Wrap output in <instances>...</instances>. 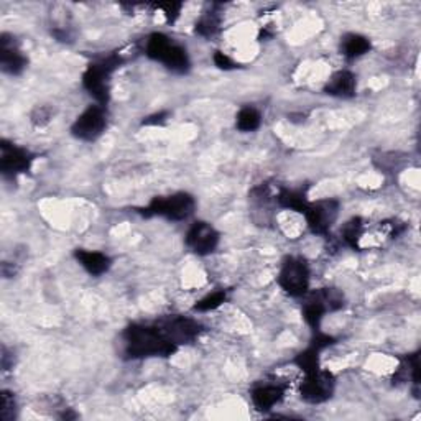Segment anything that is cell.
<instances>
[{
  "label": "cell",
  "mask_w": 421,
  "mask_h": 421,
  "mask_svg": "<svg viewBox=\"0 0 421 421\" xmlns=\"http://www.w3.org/2000/svg\"><path fill=\"white\" fill-rule=\"evenodd\" d=\"M124 339V354L127 359H146V357H170L178 351L155 322L142 325L134 322L122 332Z\"/></svg>",
  "instance_id": "6da1fadb"
},
{
  "label": "cell",
  "mask_w": 421,
  "mask_h": 421,
  "mask_svg": "<svg viewBox=\"0 0 421 421\" xmlns=\"http://www.w3.org/2000/svg\"><path fill=\"white\" fill-rule=\"evenodd\" d=\"M122 56L119 53L114 55L99 58L97 61H92L89 66L86 68L84 75H82V84H84L86 91L99 102V106H106L111 99V86L109 77L117 68H120Z\"/></svg>",
  "instance_id": "7a4b0ae2"
},
{
  "label": "cell",
  "mask_w": 421,
  "mask_h": 421,
  "mask_svg": "<svg viewBox=\"0 0 421 421\" xmlns=\"http://www.w3.org/2000/svg\"><path fill=\"white\" fill-rule=\"evenodd\" d=\"M196 209V201L188 193H176L171 196H161L153 198L150 204L144 209L146 218L161 216L170 221H184L189 216H193Z\"/></svg>",
  "instance_id": "3957f363"
},
{
  "label": "cell",
  "mask_w": 421,
  "mask_h": 421,
  "mask_svg": "<svg viewBox=\"0 0 421 421\" xmlns=\"http://www.w3.org/2000/svg\"><path fill=\"white\" fill-rule=\"evenodd\" d=\"M278 285L290 296H305L310 290V267L301 257H287L278 273Z\"/></svg>",
  "instance_id": "277c9868"
},
{
  "label": "cell",
  "mask_w": 421,
  "mask_h": 421,
  "mask_svg": "<svg viewBox=\"0 0 421 421\" xmlns=\"http://www.w3.org/2000/svg\"><path fill=\"white\" fill-rule=\"evenodd\" d=\"M155 325L178 347L183 344H191L203 332V326L198 321L193 320V318H186L181 315L163 316L160 320H156Z\"/></svg>",
  "instance_id": "5b68a950"
},
{
  "label": "cell",
  "mask_w": 421,
  "mask_h": 421,
  "mask_svg": "<svg viewBox=\"0 0 421 421\" xmlns=\"http://www.w3.org/2000/svg\"><path fill=\"white\" fill-rule=\"evenodd\" d=\"M336 389V379L329 370L318 369L310 374H305V379L300 384V395L306 403L320 405L332 396Z\"/></svg>",
  "instance_id": "8992f818"
},
{
  "label": "cell",
  "mask_w": 421,
  "mask_h": 421,
  "mask_svg": "<svg viewBox=\"0 0 421 421\" xmlns=\"http://www.w3.org/2000/svg\"><path fill=\"white\" fill-rule=\"evenodd\" d=\"M107 127V112L104 106H89L71 125V134L84 142H94L104 134Z\"/></svg>",
  "instance_id": "52a82bcc"
},
{
  "label": "cell",
  "mask_w": 421,
  "mask_h": 421,
  "mask_svg": "<svg viewBox=\"0 0 421 421\" xmlns=\"http://www.w3.org/2000/svg\"><path fill=\"white\" fill-rule=\"evenodd\" d=\"M339 216V201L322 199L318 203H310L305 210L308 227L313 234L326 236Z\"/></svg>",
  "instance_id": "ba28073f"
},
{
  "label": "cell",
  "mask_w": 421,
  "mask_h": 421,
  "mask_svg": "<svg viewBox=\"0 0 421 421\" xmlns=\"http://www.w3.org/2000/svg\"><path fill=\"white\" fill-rule=\"evenodd\" d=\"M33 160L35 156L22 146L7 140L0 142V171L4 176L15 178L18 175L27 173L32 168Z\"/></svg>",
  "instance_id": "9c48e42d"
},
{
  "label": "cell",
  "mask_w": 421,
  "mask_h": 421,
  "mask_svg": "<svg viewBox=\"0 0 421 421\" xmlns=\"http://www.w3.org/2000/svg\"><path fill=\"white\" fill-rule=\"evenodd\" d=\"M186 246L193 251L196 256H209L216 251L219 246V232L210 224L204 221L194 222L186 234Z\"/></svg>",
  "instance_id": "30bf717a"
},
{
  "label": "cell",
  "mask_w": 421,
  "mask_h": 421,
  "mask_svg": "<svg viewBox=\"0 0 421 421\" xmlns=\"http://www.w3.org/2000/svg\"><path fill=\"white\" fill-rule=\"evenodd\" d=\"M28 65V60L23 55L15 38L8 33L0 35V70L7 75H22Z\"/></svg>",
  "instance_id": "8fae6325"
},
{
  "label": "cell",
  "mask_w": 421,
  "mask_h": 421,
  "mask_svg": "<svg viewBox=\"0 0 421 421\" xmlns=\"http://www.w3.org/2000/svg\"><path fill=\"white\" fill-rule=\"evenodd\" d=\"M287 385L282 384H260L256 385L251 391L252 401L257 410L268 411L272 410L277 403H280L285 396Z\"/></svg>",
  "instance_id": "7c38bea8"
},
{
  "label": "cell",
  "mask_w": 421,
  "mask_h": 421,
  "mask_svg": "<svg viewBox=\"0 0 421 421\" xmlns=\"http://www.w3.org/2000/svg\"><path fill=\"white\" fill-rule=\"evenodd\" d=\"M356 87L357 81L354 73L342 70L331 76V80L325 86V92L329 96L341 97V99H349V97H354Z\"/></svg>",
  "instance_id": "4fadbf2b"
},
{
  "label": "cell",
  "mask_w": 421,
  "mask_h": 421,
  "mask_svg": "<svg viewBox=\"0 0 421 421\" xmlns=\"http://www.w3.org/2000/svg\"><path fill=\"white\" fill-rule=\"evenodd\" d=\"M76 260L80 265L92 277H101L111 268V258L102 252H91L84 249H77L75 252Z\"/></svg>",
  "instance_id": "5bb4252c"
},
{
  "label": "cell",
  "mask_w": 421,
  "mask_h": 421,
  "mask_svg": "<svg viewBox=\"0 0 421 421\" xmlns=\"http://www.w3.org/2000/svg\"><path fill=\"white\" fill-rule=\"evenodd\" d=\"M418 372H420V356L418 352H416V354H411L401 360V365L398 367V370H396L394 375V384L400 385V384H406V382H411L415 389H418L420 385Z\"/></svg>",
  "instance_id": "9a60e30c"
},
{
  "label": "cell",
  "mask_w": 421,
  "mask_h": 421,
  "mask_svg": "<svg viewBox=\"0 0 421 421\" xmlns=\"http://www.w3.org/2000/svg\"><path fill=\"white\" fill-rule=\"evenodd\" d=\"M161 63H163L170 71L176 73V75H184V73H188L191 68L188 51H186L184 46L178 45V43H173V45H171V48L168 50V53H166Z\"/></svg>",
  "instance_id": "2e32d148"
},
{
  "label": "cell",
  "mask_w": 421,
  "mask_h": 421,
  "mask_svg": "<svg viewBox=\"0 0 421 421\" xmlns=\"http://www.w3.org/2000/svg\"><path fill=\"white\" fill-rule=\"evenodd\" d=\"M370 40L359 33H349L341 40V51L342 55L349 60H356V58L364 56L365 53L370 51Z\"/></svg>",
  "instance_id": "e0dca14e"
},
{
  "label": "cell",
  "mask_w": 421,
  "mask_h": 421,
  "mask_svg": "<svg viewBox=\"0 0 421 421\" xmlns=\"http://www.w3.org/2000/svg\"><path fill=\"white\" fill-rule=\"evenodd\" d=\"M326 313H327L326 306H325V303L321 301L318 291L311 293V295L308 296L305 306H303V318H305L306 325L310 326L313 331H318L320 329L322 316H325Z\"/></svg>",
  "instance_id": "ac0fdd59"
},
{
  "label": "cell",
  "mask_w": 421,
  "mask_h": 421,
  "mask_svg": "<svg viewBox=\"0 0 421 421\" xmlns=\"http://www.w3.org/2000/svg\"><path fill=\"white\" fill-rule=\"evenodd\" d=\"M277 204L283 209H291V210H296V213L305 214V210L310 203H308L305 191L282 189L280 193L277 194Z\"/></svg>",
  "instance_id": "d6986e66"
},
{
  "label": "cell",
  "mask_w": 421,
  "mask_h": 421,
  "mask_svg": "<svg viewBox=\"0 0 421 421\" xmlns=\"http://www.w3.org/2000/svg\"><path fill=\"white\" fill-rule=\"evenodd\" d=\"M173 40L165 33H151L146 40V46H145V55L150 58V60L155 61H163V58L168 50L173 45Z\"/></svg>",
  "instance_id": "ffe728a7"
},
{
  "label": "cell",
  "mask_w": 421,
  "mask_h": 421,
  "mask_svg": "<svg viewBox=\"0 0 421 421\" xmlns=\"http://www.w3.org/2000/svg\"><path fill=\"white\" fill-rule=\"evenodd\" d=\"M219 28H221V15H219L218 12L210 11L203 13V15L198 18V22H196L194 25V32L198 33L199 37L210 38L216 35Z\"/></svg>",
  "instance_id": "44dd1931"
},
{
  "label": "cell",
  "mask_w": 421,
  "mask_h": 421,
  "mask_svg": "<svg viewBox=\"0 0 421 421\" xmlns=\"http://www.w3.org/2000/svg\"><path fill=\"white\" fill-rule=\"evenodd\" d=\"M260 124H262V115L256 107L247 106L239 111L236 125L241 132H253L260 127Z\"/></svg>",
  "instance_id": "7402d4cb"
},
{
  "label": "cell",
  "mask_w": 421,
  "mask_h": 421,
  "mask_svg": "<svg viewBox=\"0 0 421 421\" xmlns=\"http://www.w3.org/2000/svg\"><path fill=\"white\" fill-rule=\"evenodd\" d=\"M293 362L298 365V369L303 370V374H310V372L320 369V351L310 346L308 349L300 352Z\"/></svg>",
  "instance_id": "603a6c76"
},
{
  "label": "cell",
  "mask_w": 421,
  "mask_h": 421,
  "mask_svg": "<svg viewBox=\"0 0 421 421\" xmlns=\"http://www.w3.org/2000/svg\"><path fill=\"white\" fill-rule=\"evenodd\" d=\"M364 234V222H362L360 218H352L349 222L346 224L344 229H342V237H344V242L352 249H359V241Z\"/></svg>",
  "instance_id": "cb8c5ba5"
},
{
  "label": "cell",
  "mask_w": 421,
  "mask_h": 421,
  "mask_svg": "<svg viewBox=\"0 0 421 421\" xmlns=\"http://www.w3.org/2000/svg\"><path fill=\"white\" fill-rule=\"evenodd\" d=\"M17 416V400L12 391L4 390L0 394V418L2 421H12Z\"/></svg>",
  "instance_id": "d4e9b609"
},
{
  "label": "cell",
  "mask_w": 421,
  "mask_h": 421,
  "mask_svg": "<svg viewBox=\"0 0 421 421\" xmlns=\"http://www.w3.org/2000/svg\"><path fill=\"white\" fill-rule=\"evenodd\" d=\"M226 298H227V295H226V291H224V290L214 291V293H210V295L204 296L203 300H199L198 303H196L194 310L201 311V313L214 311V310H218V308L221 305H224Z\"/></svg>",
  "instance_id": "484cf974"
},
{
  "label": "cell",
  "mask_w": 421,
  "mask_h": 421,
  "mask_svg": "<svg viewBox=\"0 0 421 421\" xmlns=\"http://www.w3.org/2000/svg\"><path fill=\"white\" fill-rule=\"evenodd\" d=\"M53 115H55V112H53L50 106H37L30 114V122L33 127L42 129V127H46L50 124L53 120Z\"/></svg>",
  "instance_id": "4316f807"
},
{
  "label": "cell",
  "mask_w": 421,
  "mask_h": 421,
  "mask_svg": "<svg viewBox=\"0 0 421 421\" xmlns=\"http://www.w3.org/2000/svg\"><path fill=\"white\" fill-rule=\"evenodd\" d=\"M155 7L160 8V11L165 13L166 22H168V23H175L176 20H178V17H180V13H181V8H183V4H180V2L156 4Z\"/></svg>",
  "instance_id": "83f0119b"
},
{
  "label": "cell",
  "mask_w": 421,
  "mask_h": 421,
  "mask_svg": "<svg viewBox=\"0 0 421 421\" xmlns=\"http://www.w3.org/2000/svg\"><path fill=\"white\" fill-rule=\"evenodd\" d=\"M213 60H214V65H216L219 68V70L231 71V70H236V68H237L236 61H234L231 56H227L226 53H222V51H216V53H214Z\"/></svg>",
  "instance_id": "f1b7e54d"
},
{
  "label": "cell",
  "mask_w": 421,
  "mask_h": 421,
  "mask_svg": "<svg viewBox=\"0 0 421 421\" xmlns=\"http://www.w3.org/2000/svg\"><path fill=\"white\" fill-rule=\"evenodd\" d=\"M334 344V337H331V336H327V334H325V332H321L320 329L316 331V334H315V337H313L311 339V347H315V349H318V351H322V349H326V347H329V346H332Z\"/></svg>",
  "instance_id": "f546056e"
},
{
  "label": "cell",
  "mask_w": 421,
  "mask_h": 421,
  "mask_svg": "<svg viewBox=\"0 0 421 421\" xmlns=\"http://www.w3.org/2000/svg\"><path fill=\"white\" fill-rule=\"evenodd\" d=\"M166 117H168V112H158V114L149 115L144 119L142 125H163L166 122Z\"/></svg>",
  "instance_id": "4dcf8cb0"
}]
</instances>
